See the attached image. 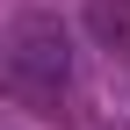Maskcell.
I'll return each instance as SVG.
<instances>
[{
  "label": "cell",
  "instance_id": "6da1fadb",
  "mask_svg": "<svg viewBox=\"0 0 130 130\" xmlns=\"http://www.w3.org/2000/svg\"><path fill=\"white\" fill-rule=\"evenodd\" d=\"M7 87L29 94V101H58L72 87V29L58 22L51 7H22L7 22Z\"/></svg>",
  "mask_w": 130,
  "mask_h": 130
},
{
  "label": "cell",
  "instance_id": "7a4b0ae2",
  "mask_svg": "<svg viewBox=\"0 0 130 130\" xmlns=\"http://www.w3.org/2000/svg\"><path fill=\"white\" fill-rule=\"evenodd\" d=\"M87 36L130 65V0H87Z\"/></svg>",
  "mask_w": 130,
  "mask_h": 130
},
{
  "label": "cell",
  "instance_id": "3957f363",
  "mask_svg": "<svg viewBox=\"0 0 130 130\" xmlns=\"http://www.w3.org/2000/svg\"><path fill=\"white\" fill-rule=\"evenodd\" d=\"M87 130H130L123 116H87Z\"/></svg>",
  "mask_w": 130,
  "mask_h": 130
},
{
  "label": "cell",
  "instance_id": "277c9868",
  "mask_svg": "<svg viewBox=\"0 0 130 130\" xmlns=\"http://www.w3.org/2000/svg\"><path fill=\"white\" fill-rule=\"evenodd\" d=\"M7 130H22V123H7Z\"/></svg>",
  "mask_w": 130,
  "mask_h": 130
}]
</instances>
